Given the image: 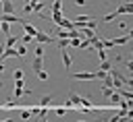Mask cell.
Returning <instances> with one entry per match:
<instances>
[{
  "label": "cell",
  "instance_id": "d6986e66",
  "mask_svg": "<svg viewBox=\"0 0 133 122\" xmlns=\"http://www.w3.org/2000/svg\"><path fill=\"white\" fill-rule=\"evenodd\" d=\"M52 10H62V0H54L52 2Z\"/></svg>",
  "mask_w": 133,
  "mask_h": 122
},
{
  "label": "cell",
  "instance_id": "5b68a950",
  "mask_svg": "<svg viewBox=\"0 0 133 122\" xmlns=\"http://www.w3.org/2000/svg\"><path fill=\"white\" fill-rule=\"evenodd\" d=\"M87 21H91V17H89V14H79V17H75V21H73V23H75V29H77V27H81V25H85Z\"/></svg>",
  "mask_w": 133,
  "mask_h": 122
},
{
  "label": "cell",
  "instance_id": "3957f363",
  "mask_svg": "<svg viewBox=\"0 0 133 122\" xmlns=\"http://www.w3.org/2000/svg\"><path fill=\"white\" fill-rule=\"evenodd\" d=\"M125 118H133V112H129V110H125V108H121L112 118H110V122H116V120H125Z\"/></svg>",
  "mask_w": 133,
  "mask_h": 122
},
{
  "label": "cell",
  "instance_id": "ba28073f",
  "mask_svg": "<svg viewBox=\"0 0 133 122\" xmlns=\"http://www.w3.org/2000/svg\"><path fill=\"white\" fill-rule=\"evenodd\" d=\"M62 64H64V68H66V70H69V68H71V64H73V60H71V56H69L66 48H62Z\"/></svg>",
  "mask_w": 133,
  "mask_h": 122
},
{
  "label": "cell",
  "instance_id": "4316f807",
  "mask_svg": "<svg viewBox=\"0 0 133 122\" xmlns=\"http://www.w3.org/2000/svg\"><path fill=\"white\" fill-rule=\"evenodd\" d=\"M15 85H17V87H25V83H23V79H15Z\"/></svg>",
  "mask_w": 133,
  "mask_h": 122
},
{
  "label": "cell",
  "instance_id": "83f0119b",
  "mask_svg": "<svg viewBox=\"0 0 133 122\" xmlns=\"http://www.w3.org/2000/svg\"><path fill=\"white\" fill-rule=\"evenodd\" d=\"M75 4L77 6H85V0H75Z\"/></svg>",
  "mask_w": 133,
  "mask_h": 122
},
{
  "label": "cell",
  "instance_id": "7c38bea8",
  "mask_svg": "<svg viewBox=\"0 0 133 122\" xmlns=\"http://www.w3.org/2000/svg\"><path fill=\"white\" fill-rule=\"evenodd\" d=\"M52 101H54V97H52V95H46V97H42V99H39V105H44V108H48V105H50Z\"/></svg>",
  "mask_w": 133,
  "mask_h": 122
},
{
  "label": "cell",
  "instance_id": "44dd1931",
  "mask_svg": "<svg viewBox=\"0 0 133 122\" xmlns=\"http://www.w3.org/2000/svg\"><path fill=\"white\" fill-rule=\"evenodd\" d=\"M35 56H44V45L42 43H35Z\"/></svg>",
  "mask_w": 133,
  "mask_h": 122
},
{
  "label": "cell",
  "instance_id": "4fadbf2b",
  "mask_svg": "<svg viewBox=\"0 0 133 122\" xmlns=\"http://www.w3.org/2000/svg\"><path fill=\"white\" fill-rule=\"evenodd\" d=\"M31 8H33V12H35V14H37V12H42V10H44V8H46V4H44V2H39V0H37V2H35V4H33V6H31Z\"/></svg>",
  "mask_w": 133,
  "mask_h": 122
},
{
  "label": "cell",
  "instance_id": "7402d4cb",
  "mask_svg": "<svg viewBox=\"0 0 133 122\" xmlns=\"http://www.w3.org/2000/svg\"><path fill=\"white\" fill-rule=\"evenodd\" d=\"M31 116H33V114H31V112H27V110H25V112H21V114H19V118H21V120H29V118H31Z\"/></svg>",
  "mask_w": 133,
  "mask_h": 122
},
{
  "label": "cell",
  "instance_id": "5bb4252c",
  "mask_svg": "<svg viewBox=\"0 0 133 122\" xmlns=\"http://www.w3.org/2000/svg\"><path fill=\"white\" fill-rule=\"evenodd\" d=\"M19 41H21V43H31V41L35 43V39H33V35H29V33H25V35H23V37H21Z\"/></svg>",
  "mask_w": 133,
  "mask_h": 122
},
{
  "label": "cell",
  "instance_id": "277c9868",
  "mask_svg": "<svg viewBox=\"0 0 133 122\" xmlns=\"http://www.w3.org/2000/svg\"><path fill=\"white\" fill-rule=\"evenodd\" d=\"M75 81H94V79H98L96 77V72H75V74H71Z\"/></svg>",
  "mask_w": 133,
  "mask_h": 122
},
{
  "label": "cell",
  "instance_id": "d4e9b609",
  "mask_svg": "<svg viewBox=\"0 0 133 122\" xmlns=\"http://www.w3.org/2000/svg\"><path fill=\"white\" fill-rule=\"evenodd\" d=\"M23 77H25V74H23V70H21V68H17V70H15V79H23Z\"/></svg>",
  "mask_w": 133,
  "mask_h": 122
},
{
  "label": "cell",
  "instance_id": "ffe728a7",
  "mask_svg": "<svg viewBox=\"0 0 133 122\" xmlns=\"http://www.w3.org/2000/svg\"><path fill=\"white\" fill-rule=\"evenodd\" d=\"M79 105H81V108H91V101H89L87 97H81V101H79Z\"/></svg>",
  "mask_w": 133,
  "mask_h": 122
},
{
  "label": "cell",
  "instance_id": "f546056e",
  "mask_svg": "<svg viewBox=\"0 0 133 122\" xmlns=\"http://www.w3.org/2000/svg\"><path fill=\"white\" fill-rule=\"evenodd\" d=\"M35 2H37V0H29V4H31V6H33V4H35Z\"/></svg>",
  "mask_w": 133,
  "mask_h": 122
},
{
  "label": "cell",
  "instance_id": "484cf974",
  "mask_svg": "<svg viewBox=\"0 0 133 122\" xmlns=\"http://www.w3.org/2000/svg\"><path fill=\"white\" fill-rule=\"evenodd\" d=\"M118 29H123V31H129V25H127V23H118Z\"/></svg>",
  "mask_w": 133,
  "mask_h": 122
},
{
  "label": "cell",
  "instance_id": "8992f818",
  "mask_svg": "<svg viewBox=\"0 0 133 122\" xmlns=\"http://www.w3.org/2000/svg\"><path fill=\"white\" fill-rule=\"evenodd\" d=\"M44 56H35L33 60H31V68H33V72H37V70H42V66H44Z\"/></svg>",
  "mask_w": 133,
  "mask_h": 122
},
{
  "label": "cell",
  "instance_id": "6da1fadb",
  "mask_svg": "<svg viewBox=\"0 0 133 122\" xmlns=\"http://www.w3.org/2000/svg\"><path fill=\"white\" fill-rule=\"evenodd\" d=\"M114 12H116V14H131V12H133V4H131L129 0H125L123 4H118V6H116V10H114Z\"/></svg>",
  "mask_w": 133,
  "mask_h": 122
},
{
  "label": "cell",
  "instance_id": "7a4b0ae2",
  "mask_svg": "<svg viewBox=\"0 0 133 122\" xmlns=\"http://www.w3.org/2000/svg\"><path fill=\"white\" fill-rule=\"evenodd\" d=\"M33 39H35V43H54V37L48 35V33H44V31H37V35Z\"/></svg>",
  "mask_w": 133,
  "mask_h": 122
},
{
  "label": "cell",
  "instance_id": "30bf717a",
  "mask_svg": "<svg viewBox=\"0 0 133 122\" xmlns=\"http://www.w3.org/2000/svg\"><path fill=\"white\" fill-rule=\"evenodd\" d=\"M110 68H112V62H110L108 58H106V60H100V70H106V72H108Z\"/></svg>",
  "mask_w": 133,
  "mask_h": 122
},
{
  "label": "cell",
  "instance_id": "ac0fdd59",
  "mask_svg": "<svg viewBox=\"0 0 133 122\" xmlns=\"http://www.w3.org/2000/svg\"><path fill=\"white\" fill-rule=\"evenodd\" d=\"M35 74H37V79H39V81H48V72H46L44 68H42V70H37Z\"/></svg>",
  "mask_w": 133,
  "mask_h": 122
},
{
  "label": "cell",
  "instance_id": "52a82bcc",
  "mask_svg": "<svg viewBox=\"0 0 133 122\" xmlns=\"http://www.w3.org/2000/svg\"><path fill=\"white\" fill-rule=\"evenodd\" d=\"M21 25H23V29H25V33H29V35H33V37L37 35V29H35V27L31 25V23H27V21H23Z\"/></svg>",
  "mask_w": 133,
  "mask_h": 122
},
{
  "label": "cell",
  "instance_id": "1f68e13d",
  "mask_svg": "<svg viewBox=\"0 0 133 122\" xmlns=\"http://www.w3.org/2000/svg\"><path fill=\"white\" fill-rule=\"evenodd\" d=\"M25 2H29V0H25Z\"/></svg>",
  "mask_w": 133,
  "mask_h": 122
},
{
  "label": "cell",
  "instance_id": "9c48e42d",
  "mask_svg": "<svg viewBox=\"0 0 133 122\" xmlns=\"http://www.w3.org/2000/svg\"><path fill=\"white\" fill-rule=\"evenodd\" d=\"M17 43H19V37H17V35H12V33H10V35H6L4 48H8V45H17Z\"/></svg>",
  "mask_w": 133,
  "mask_h": 122
},
{
  "label": "cell",
  "instance_id": "2e32d148",
  "mask_svg": "<svg viewBox=\"0 0 133 122\" xmlns=\"http://www.w3.org/2000/svg\"><path fill=\"white\" fill-rule=\"evenodd\" d=\"M17 54H19V56H25V54H27V48H25L21 41L17 43Z\"/></svg>",
  "mask_w": 133,
  "mask_h": 122
},
{
  "label": "cell",
  "instance_id": "8fae6325",
  "mask_svg": "<svg viewBox=\"0 0 133 122\" xmlns=\"http://www.w3.org/2000/svg\"><path fill=\"white\" fill-rule=\"evenodd\" d=\"M0 29H2V33H4V35H10V23L0 21Z\"/></svg>",
  "mask_w": 133,
  "mask_h": 122
},
{
  "label": "cell",
  "instance_id": "cb8c5ba5",
  "mask_svg": "<svg viewBox=\"0 0 133 122\" xmlns=\"http://www.w3.org/2000/svg\"><path fill=\"white\" fill-rule=\"evenodd\" d=\"M23 12H25V14L33 12V8H31V4H29V2H25V6H23Z\"/></svg>",
  "mask_w": 133,
  "mask_h": 122
},
{
  "label": "cell",
  "instance_id": "603a6c76",
  "mask_svg": "<svg viewBox=\"0 0 133 122\" xmlns=\"http://www.w3.org/2000/svg\"><path fill=\"white\" fill-rule=\"evenodd\" d=\"M54 112H56V116H64V112H66V108H64V105H58V108H56Z\"/></svg>",
  "mask_w": 133,
  "mask_h": 122
},
{
  "label": "cell",
  "instance_id": "9a60e30c",
  "mask_svg": "<svg viewBox=\"0 0 133 122\" xmlns=\"http://www.w3.org/2000/svg\"><path fill=\"white\" fill-rule=\"evenodd\" d=\"M112 91H114V89H112V87H106V85H102V87H100V93H102V95H104V97H108V95H110V93H112Z\"/></svg>",
  "mask_w": 133,
  "mask_h": 122
},
{
  "label": "cell",
  "instance_id": "4dcf8cb0",
  "mask_svg": "<svg viewBox=\"0 0 133 122\" xmlns=\"http://www.w3.org/2000/svg\"><path fill=\"white\" fill-rule=\"evenodd\" d=\"M2 50H4V43H0V54H2Z\"/></svg>",
  "mask_w": 133,
  "mask_h": 122
},
{
  "label": "cell",
  "instance_id": "f1b7e54d",
  "mask_svg": "<svg viewBox=\"0 0 133 122\" xmlns=\"http://www.w3.org/2000/svg\"><path fill=\"white\" fill-rule=\"evenodd\" d=\"M4 72V62H0V74Z\"/></svg>",
  "mask_w": 133,
  "mask_h": 122
},
{
  "label": "cell",
  "instance_id": "e0dca14e",
  "mask_svg": "<svg viewBox=\"0 0 133 122\" xmlns=\"http://www.w3.org/2000/svg\"><path fill=\"white\" fill-rule=\"evenodd\" d=\"M12 97H15V99H19V97H23V87H17V85H15V91H12Z\"/></svg>",
  "mask_w": 133,
  "mask_h": 122
}]
</instances>
